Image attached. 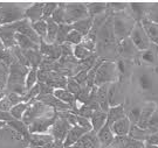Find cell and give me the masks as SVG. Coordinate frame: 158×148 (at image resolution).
<instances>
[{
    "label": "cell",
    "instance_id": "1",
    "mask_svg": "<svg viewBox=\"0 0 158 148\" xmlns=\"http://www.w3.org/2000/svg\"><path fill=\"white\" fill-rule=\"evenodd\" d=\"M117 45L113 29V14H110L97 33L95 53L98 57L106 60V56L117 54Z\"/></svg>",
    "mask_w": 158,
    "mask_h": 148
},
{
    "label": "cell",
    "instance_id": "2",
    "mask_svg": "<svg viewBox=\"0 0 158 148\" xmlns=\"http://www.w3.org/2000/svg\"><path fill=\"white\" fill-rule=\"evenodd\" d=\"M28 71L29 68L19 63L14 57L13 62L10 65V74H8V80H7L5 91L14 92L20 96H23L26 93L25 83H26V77H27Z\"/></svg>",
    "mask_w": 158,
    "mask_h": 148
},
{
    "label": "cell",
    "instance_id": "3",
    "mask_svg": "<svg viewBox=\"0 0 158 148\" xmlns=\"http://www.w3.org/2000/svg\"><path fill=\"white\" fill-rule=\"evenodd\" d=\"M136 21L127 11L113 14V29L117 43L128 39L135 27Z\"/></svg>",
    "mask_w": 158,
    "mask_h": 148
},
{
    "label": "cell",
    "instance_id": "4",
    "mask_svg": "<svg viewBox=\"0 0 158 148\" xmlns=\"http://www.w3.org/2000/svg\"><path fill=\"white\" fill-rule=\"evenodd\" d=\"M25 11L17 2H0V26L11 25L25 19Z\"/></svg>",
    "mask_w": 158,
    "mask_h": 148
},
{
    "label": "cell",
    "instance_id": "5",
    "mask_svg": "<svg viewBox=\"0 0 158 148\" xmlns=\"http://www.w3.org/2000/svg\"><path fill=\"white\" fill-rule=\"evenodd\" d=\"M115 82H118V72L116 68V62L107 60L97 69L95 76V86L111 84Z\"/></svg>",
    "mask_w": 158,
    "mask_h": 148
},
{
    "label": "cell",
    "instance_id": "6",
    "mask_svg": "<svg viewBox=\"0 0 158 148\" xmlns=\"http://www.w3.org/2000/svg\"><path fill=\"white\" fill-rule=\"evenodd\" d=\"M28 142L18 132L6 125L0 128V148H26Z\"/></svg>",
    "mask_w": 158,
    "mask_h": 148
},
{
    "label": "cell",
    "instance_id": "7",
    "mask_svg": "<svg viewBox=\"0 0 158 148\" xmlns=\"http://www.w3.org/2000/svg\"><path fill=\"white\" fill-rule=\"evenodd\" d=\"M54 112V110H52L51 107L46 106L45 104H42L41 102L38 100H32L28 103V107L26 110V112L23 117V121L26 126H29L34 120H36L40 117H44L47 114Z\"/></svg>",
    "mask_w": 158,
    "mask_h": 148
},
{
    "label": "cell",
    "instance_id": "8",
    "mask_svg": "<svg viewBox=\"0 0 158 148\" xmlns=\"http://www.w3.org/2000/svg\"><path fill=\"white\" fill-rule=\"evenodd\" d=\"M64 14L67 25H73L79 20L89 17L85 2H64Z\"/></svg>",
    "mask_w": 158,
    "mask_h": 148
},
{
    "label": "cell",
    "instance_id": "9",
    "mask_svg": "<svg viewBox=\"0 0 158 148\" xmlns=\"http://www.w3.org/2000/svg\"><path fill=\"white\" fill-rule=\"evenodd\" d=\"M56 119L57 114L55 111L47 115L40 117L28 126V132L29 133H38V134H46V133H48V131H51L52 126L54 125Z\"/></svg>",
    "mask_w": 158,
    "mask_h": 148
},
{
    "label": "cell",
    "instance_id": "10",
    "mask_svg": "<svg viewBox=\"0 0 158 148\" xmlns=\"http://www.w3.org/2000/svg\"><path fill=\"white\" fill-rule=\"evenodd\" d=\"M130 40L132 41V43L135 45V47L139 51H144L149 49L151 47V41L148 37L145 30L143 28L141 22H137L135 25V27L132 29L131 34H130Z\"/></svg>",
    "mask_w": 158,
    "mask_h": 148
},
{
    "label": "cell",
    "instance_id": "11",
    "mask_svg": "<svg viewBox=\"0 0 158 148\" xmlns=\"http://www.w3.org/2000/svg\"><path fill=\"white\" fill-rule=\"evenodd\" d=\"M117 54L123 60L132 62V61H136V60H139L141 51L136 48L135 45L132 43V41L130 40V37H128V39H124L123 41L118 42V45H117Z\"/></svg>",
    "mask_w": 158,
    "mask_h": 148
},
{
    "label": "cell",
    "instance_id": "12",
    "mask_svg": "<svg viewBox=\"0 0 158 148\" xmlns=\"http://www.w3.org/2000/svg\"><path fill=\"white\" fill-rule=\"evenodd\" d=\"M12 26H13V28L14 30L17 32L18 34H23L25 36H27L28 39L35 42L36 45H40V39L39 36L36 35V33L34 32L33 27H32V22L29 21L28 19H23V20H20V21H18V22H14L12 23Z\"/></svg>",
    "mask_w": 158,
    "mask_h": 148
},
{
    "label": "cell",
    "instance_id": "13",
    "mask_svg": "<svg viewBox=\"0 0 158 148\" xmlns=\"http://www.w3.org/2000/svg\"><path fill=\"white\" fill-rule=\"evenodd\" d=\"M39 51L44 57L53 60V61H59L62 56V51H61V46L60 45H57V43H47L44 40L40 41Z\"/></svg>",
    "mask_w": 158,
    "mask_h": 148
},
{
    "label": "cell",
    "instance_id": "14",
    "mask_svg": "<svg viewBox=\"0 0 158 148\" xmlns=\"http://www.w3.org/2000/svg\"><path fill=\"white\" fill-rule=\"evenodd\" d=\"M73 126L68 123L67 120L59 118L57 117L56 121L54 123V125L52 126L51 128V134L52 137L54 138V140H60V141H64V139L67 137L68 132Z\"/></svg>",
    "mask_w": 158,
    "mask_h": 148
},
{
    "label": "cell",
    "instance_id": "15",
    "mask_svg": "<svg viewBox=\"0 0 158 148\" xmlns=\"http://www.w3.org/2000/svg\"><path fill=\"white\" fill-rule=\"evenodd\" d=\"M127 12L136 22H142L148 17L149 2H129Z\"/></svg>",
    "mask_w": 158,
    "mask_h": 148
},
{
    "label": "cell",
    "instance_id": "16",
    "mask_svg": "<svg viewBox=\"0 0 158 148\" xmlns=\"http://www.w3.org/2000/svg\"><path fill=\"white\" fill-rule=\"evenodd\" d=\"M108 102H109V106H117L121 104H124V95L121 90V85L119 82H115L109 84V89H108Z\"/></svg>",
    "mask_w": 158,
    "mask_h": 148
},
{
    "label": "cell",
    "instance_id": "17",
    "mask_svg": "<svg viewBox=\"0 0 158 148\" xmlns=\"http://www.w3.org/2000/svg\"><path fill=\"white\" fill-rule=\"evenodd\" d=\"M15 34H17V32L14 30L12 23L11 25H5V26H0V41L4 43V46L7 49H12V48L17 46Z\"/></svg>",
    "mask_w": 158,
    "mask_h": 148
},
{
    "label": "cell",
    "instance_id": "18",
    "mask_svg": "<svg viewBox=\"0 0 158 148\" xmlns=\"http://www.w3.org/2000/svg\"><path fill=\"white\" fill-rule=\"evenodd\" d=\"M158 110L157 104L153 102L147 103L144 106H142L141 110V117H139V120L137 123V126L142 128V130H147L148 127V123L149 120L151 119V117L153 115V113Z\"/></svg>",
    "mask_w": 158,
    "mask_h": 148
},
{
    "label": "cell",
    "instance_id": "19",
    "mask_svg": "<svg viewBox=\"0 0 158 148\" xmlns=\"http://www.w3.org/2000/svg\"><path fill=\"white\" fill-rule=\"evenodd\" d=\"M44 7H45V2H42V1H40V2H33L29 7L26 8V11H25V18L28 19L32 23L38 22L40 20H42Z\"/></svg>",
    "mask_w": 158,
    "mask_h": 148
},
{
    "label": "cell",
    "instance_id": "20",
    "mask_svg": "<svg viewBox=\"0 0 158 148\" xmlns=\"http://www.w3.org/2000/svg\"><path fill=\"white\" fill-rule=\"evenodd\" d=\"M139 61L149 67H158V46L151 45V47L139 54Z\"/></svg>",
    "mask_w": 158,
    "mask_h": 148
},
{
    "label": "cell",
    "instance_id": "21",
    "mask_svg": "<svg viewBox=\"0 0 158 148\" xmlns=\"http://www.w3.org/2000/svg\"><path fill=\"white\" fill-rule=\"evenodd\" d=\"M69 148H101L95 132H88L74 146Z\"/></svg>",
    "mask_w": 158,
    "mask_h": 148
},
{
    "label": "cell",
    "instance_id": "22",
    "mask_svg": "<svg viewBox=\"0 0 158 148\" xmlns=\"http://www.w3.org/2000/svg\"><path fill=\"white\" fill-rule=\"evenodd\" d=\"M54 138L49 133L46 134H38V133H29L28 147H44L47 145H52Z\"/></svg>",
    "mask_w": 158,
    "mask_h": 148
},
{
    "label": "cell",
    "instance_id": "23",
    "mask_svg": "<svg viewBox=\"0 0 158 148\" xmlns=\"http://www.w3.org/2000/svg\"><path fill=\"white\" fill-rule=\"evenodd\" d=\"M88 132H90V131L85 130V128H83V127H80V126H73V127L69 130L67 137H66L64 141H63L64 147L69 148V147H72V146H74V145L80 139L85 135V133H88Z\"/></svg>",
    "mask_w": 158,
    "mask_h": 148
},
{
    "label": "cell",
    "instance_id": "24",
    "mask_svg": "<svg viewBox=\"0 0 158 148\" xmlns=\"http://www.w3.org/2000/svg\"><path fill=\"white\" fill-rule=\"evenodd\" d=\"M96 135H97L101 148H109L113 145L114 140H115V135H114L113 131H111L110 126L108 124L103 126L101 130L96 133Z\"/></svg>",
    "mask_w": 158,
    "mask_h": 148
},
{
    "label": "cell",
    "instance_id": "25",
    "mask_svg": "<svg viewBox=\"0 0 158 148\" xmlns=\"http://www.w3.org/2000/svg\"><path fill=\"white\" fill-rule=\"evenodd\" d=\"M110 128H111V131H113L115 137H118V138L128 137L130 128H131V123L128 119V117H125L123 119H119L116 123H114L113 125L110 126Z\"/></svg>",
    "mask_w": 158,
    "mask_h": 148
},
{
    "label": "cell",
    "instance_id": "26",
    "mask_svg": "<svg viewBox=\"0 0 158 148\" xmlns=\"http://www.w3.org/2000/svg\"><path fill=\"white\" fill-rule=\"evenodd\" d=\"M21 49V48H20ZM23 55L26 58V62L28 64L29 68H38L42 62L44 56L41 55L39 50H34V49H21Z\"/></svg>",
    "mask_w": 158,
    "mask_h": 148
},
{
    "label": "cell",
    "instance_id": "27",
    "mask_svg": "<svg viewBox=\"0 0 158 148\" xmlns=\"http://www.w3.org/2000/svg\"><path fill=\"white\" fill-rule=\"evenodd\" d=\"M137 84L139 86L141 91H143V93H148V92H151L153 90L155 82H153L152 77L149 72L141 71L139 75L137 76Z\"/></svg>",
    "mask_w": 158,
    "mask_h": 148
},
{
    "label": "cell",
    "instance_id": "28",
    "mask_svg": "<svg viewBox=\"0 0 158 148\" xmlns=\"http://www.w3.org/2000/svg\"><path fill=\"white\" fill-rule=\"evenodd\" d=\"M47 85H49L52 89L57 90V89H66L67 88V77H64L59 72L52 71L49 72V76L46 82Z\"/></svg>",
    "mask_w": 158,
    "mask_h": 148
},
{
    "label": "cell",
    "instance_id": "29",
    "mask_svg": "<svg viewBox=\"0 0 158 148\" xmlns=\"http://www.w3.org/2000/svg\"><path fill=\"white\" fill-rule=\"evenodd\" d=\"M127 117L124 110V104H121L117 106H113L109 108V111L107 112V124L109 126H111L114 123H116L117 120L123 119Z\"/></svg>",
    "mask_w": 158,
    "mask_h": 148
},
{
    "label": "cell",
    "instance_id": "30",
    "mask_svg": "<svg viewBox=\"0 0 158 148\" xmlns=\"http://www.w3.org/2000/svg\"><path fill=\"white\" fill-rule=\"evenodd\" d=\"M141 23L145 30V33H147L148 37L151 41V43L158 46V23L152 22L148 19H144Z\"/></svg>",
    "mask_w": 158,
    "mask_h": 148
},
{
    "label": "cell",
    "instance_id": "31",
    "mask_svg": "<svg viewBox=\"0 0 158 148\" xmlns=\"http://www.w3.org/2000/svg\"><path fill=\"white\" fill-rule=\"evenodd\" d=\"M108 89H109V84H104V85L97 86V90H96L97 102L100 104L101 111L103 112H108L110 108L109 102H108Z\"/></svg>",
    "mask_w": 158,
    "mask_h": 148
},
{
    "label": "cell",
    "instance_id": "32",
    "mask_svg": "<svg viewBox=\"0 0 158 148\" xmlns=\"http://www.w3.org/2000/svg\"><path fill=\"white\" fill-rule=\"evenodd\" d=\"M93 21H94V19H93V18H90V17L85 18V19L79 20V21H76L75 23H73V25H72V27H73L74 30L79 32L80 34L82 35L83 37H85L87 35L89 34L91 27H93Z\"/></svg>",
    "mask_w": 158,
    "mask_h": 148
},
{
    "label": "cell",
    "instance_id": "33",
    "mask_svg": "<svg viewBox=\"0 0 158 148\" xmlns=\"http://www.w3.org/2000/svg\"><path fill=\"white\" fill-rule=\"evenodd\" d=\"M90 123H91V127H93V132L97 133L103 126L107 124V112L94 111L90 118Z\"/></svg>",
    "mask_w": 158,
    "mask_h": 148
},
{
    "label": "cell",
    "instance_id": "34",
    "mask_svg": "<svg viewBox=\"0 0 158 148\" xmlns=\"http://www.w3.org/2000/svg\"><path fill=\"white\" fill-rule=\"evenodd\" d=\"M85 4H87V10H88V15L93 19L104 14L108 11L107 2L96 1V2H85Z\"/></svg>",
    "mask_w": 158,
    "mask_h": 148
},
{
    "label": "cell",
    "instance_id": "35",
    "mask_svg": "<svg viewBox=\"0 0 158 148\" xmlns=\"http://www.w3.org/2000/svg\"><path fill=\"white\" fill-rule=\"evenodd\" d=\"M53 95H54L59 100H61V102L66 103L68 105H70V106H72V110L76 106V103H77L76 102V98H75L74 95H72L70 92L68 91L67 89H57V90H54Z\"/></svg>",
    "mask_w": 158,
    "mask_h": 148
},
{
    "label": "cell",
    "instance_id": "36",
    "mask_svg": "<svg viewBox=\"0 0 158 148\" xmlns=\"http://www.w3.org/2000/svg\"><path fill=\"white\" fill-rule=\"evenodd\" d=\"M150 134H151V132L149 130H142L137 125H131L128 137L135 141H138V142H145Z\"/></svg>",
    "mask_w": 158,
    "mask_h": 148
},
{
    "label": "cell",
    "instance_id": "37",
    "mask_svg": "<svg viewBox=\"0 0 158 148\" xmlns=\"http://www.w3.org/2000/svg\"><path fill=\"white\" fill-rule=\"evenodd\" d=\"M15 42L17 46L21 49H34V50H39V45H36L35 42L28 39L27 36L23 34H15Z\"/></svg>",
    "mask_w": 158,
    "mask_h": 148
},
{
    "label": "cell",
    "instance_id": "38",
    "mask_svg": "<svg viewBox=\"0 0 158 148\" xmlns=\"http://www.w3.org/2000/svg\"><path fill=\"white\" fill-rule=\"evenodd\" d=\"M46 22H47V36H46V39L44 41L47 42V43H55L59 25L54 22L52 18L47 19Z\"/></svg>",
    "mask_w": 158,
    "mask_h": 148
},
{
    "label": "cell",
    "instance_id": "39",
    "mask_svg": "<svg viewBox=\"0 0 158 148\" xmlns=\"http://www.w3.org/2000/svg\"><path fill=\"white\" fill-rule=\"evenodd\" d=\"M73 30V27L72 25H67V23H63V25H59V29H57V34H56V40H55V43L57 45H63L66 42V39H67L68 34Z\"/></svg>",
    "mask_w": 158,
    "mask_h": 148
},
{
    "label": "cell",
    "instance_id": "40",
    "mask_svg": "<svg viewBox=\"0 0 158 148\" xmlns=\"http://www.w3.org/2000/svg\"><path fill=\"white\" fill-rule=\"evenodd\" d=\"M53 21L57 25H63L66 23V14H64V2H59L57 8L52 15Z\"/></svg>",
    "mask_w": 158,
    "mask_h": 148
},
{
    "label": "cell",
    "instance_id": "41",
    "mask_svg": "<svg viewBox=\"0 0 158 148\" xmlns=\"http://www.w3.org/2000/svg\"><path fill=\"white\" fill-rule=\"evenodd\" d=\"M38 70H39L38 68H29V71L26 77V83H25L26 92L38 84Z\"/></svg>",
    "mask_w": 158,
    "mask_h": 148
},
{
    "label": "cell",
    "instance_id": "42",
    "mask_svg": "<svg viewBox=\"0 0 158 148\" xmlns=\"http://www.w3.org/2000/svg\"><path fill=\"white\" fill-rule=\"evenodd\" d=\"M28 107V103H19L17 105H14L13 107L11 108V111H10V113L13 118H15L18 120H23V117L25 112H26V110Z\"/></svg>",
    "mask_w": 158,
    "mask_h": 148
},
{
    "label": "cell",
    "instance_id": "43",
    "mask_svg": "<svg viewBox=\"0 0 158 148\" xmlns=\"http://www.w3.org/2000/svg\"><path fill=\"white\" fill-rule=\"evenodd\" d=\"M13 60H14V56L12 54V50L11 49H7L4 46V43L0 41V61L1 62H5L10 67L11 63L13 62Z\"/></svg>",
    "mask_w": 158,
    "mask_h": 148
},
{
    "label": "cell",
    "instance_id": "44",
    "mask_svg": "<svg viewBox=\"0 0 158 148\" xmlns=\"http://www.w3.org/2000/svg\"><path fill=\"white\" fill-rule=\"evenodd\" d=\"M32 27H33L34 32L36 33V35L39 36L41 40H45L46 36H47V22L45 20H40L38 22L32 23Z\"/></svg>",
    "mask_w": 158,
    "mask_h": 148
},
{
    "label": "cell",
    "instance_id": "45",
    "mask_svg": "<svg viewBox=\"0 0 158 148\" xmlns=\"http://www.w3.org/2000/svg\"><path fill=\"white\" fill-rule=\"evenodd\" d=\"M10 74V67L5 62L0 61V90H5Z\"/></svg>",
    "mask_w": 158,
    "mask_h": 148
},
{
    "label": "cell",
    "instance_id": "46",
    "mask_svg": "<svg viewBox=\"0 0 158 148\" xmlns=\"http://www.w3.org/2000/svg\"><path fill=\"white\" fill-rule=\"evenodd\" d=\"M94 53L89 51L88 49H85L82 45H79V46L74 47V56L77 61H83L85 58H88L89 56H91Z\"/></svg>",
    "mask_w": 158,
    "mask_h": 148
},
{
    "label": "cell",
    "instance_id": "47",
    "mask_svg": "<svg viewBox=\"0 0 158 148\" xmlns=\"http://www.w3.org/2000/svg\"><path fill=\"white\" fill-rule=\"evenodd\" d=\"M108 5V12L109 13H119V12H124L128 10V6L129 2H117V1H114V2H107Z\"/></svg>",
    "mask_w": 158,
    "mask_h": 148
},
{
    "label": "cell",
    "instance_id": "48",
    "mask_svg": "<svg viewBox=\"0 0 158 148\" xmlns=\"http://www.w3.org/2000/svg\"><path fill=\"white\" fill-rule=\"evenodd\" d=\"M66 89H67L72 95H74L75 98H76L80 95L81 90H82V85H80L79 83L74 80L73 77H68L67 78V88H66Z\"/></svg>",
    "mask_w": 158,
    "mask_h": 148
},
{
    "label": "cell",
    "instance_id": "49",
    "mask_svg": "<svg viewBox=\"0 0 158 148\" xmlns=\"http://www.w3.org/2000/svg\"><path fill=\"white\" fill-rule=\"evenodd\" d=\"M82 40H83V36L80 34L79 32H76V30L73 29V30L68 34L64 43H69V45H72L73 47H75V46L81 45V43H82Z\"/></svg>",
    "mask_w": 158,
    "mask_h": 148
},
{
    "label": "cell",
    "instance_id": "50",
    "mask_svg": "<svg viewBox=\"0 0 158 148\" xmlns=\"http://www.w3.org/2000/svg\"><path fill=\"white\" fill-rule=\"evenodd\" d=\"M57 5L59 2H55V1H48V2H45V7H44V15H42V20H47L52 18L53 13L55 12V10L57 8Z\"/></svg>",
    "mask_w": 158,
    "mask_h": 148
},
{
    "label": "cell",
    "instance_id": "51",
    "mask_svg": "<svg viewBox=\"0 0 158 148\" xmlns=\"http://www.w3.org/2000/svg\"><path fill=\"white\" fill-rule=\"evenodd\" d=\"M147 19L155 23H158V2H149V12Z\"/></svg>",
    "mask_w": 158,
    "mask_h": 148
},
{
    "label": "cell",
    "instance_id": "52",
    "mask_svg": "<svg viewBox=\"0 0 158 148\" xmlns=\"http://www.w3.org/2000/svg\"><path fill=\"white\" fill-rule=\"evenodd\" d=\"M141 110H142V107L136 106V107L131 108L129 111V113L127 114V117H128V119L130 120L131 125H137V123H138V120H139V117H141Z\"/></svg>",
    "mask_w": 158,
    "mask_h": 148
},
{
    "label": "cell",
    "instance_id": "53",
    "mask_svg": "<svg viewBox=\"0 0 158 148\" xmlns=\"http://www.w3.org/2000/svg\"><path fill=\"white\" fill-rule=\"evenodd\" d=\"M147 130H149L151 133L158 132V110L153 113V115L151 117V119L149 120Z\"/></svg>",
    "mask_w": 158,
    "mask_h": 148
},
{
    "label": "cell",
    "instance_id": "54",
    "mask_svg": "<svg viewBox=\"0 0 158 148\" xmlns=\"http://www.w3.org/2000/svg\"><path fill=\"white\" fill-rule=\"evenodd\" d=\"M87 77H88V71H85V70H83V71H79L75 76H73L74 80H76L80 85H82V86L85 85V83H87Z\"/></svg>",
    "mask_w": 158,
    "mask_h": 148
},
{
    "label": "cell",
    "instance_id": "55",
    "mask_svg": "<svg viewBox=\"0 0 158 148\" xmlns=\"http://www.w3.org/2000/svg\"><path fill=\"white\" fill-rule=\"evenodd\" d=\"M13 107L11 100L8 99L7 95H5V97L0 100V111H4V112H10L11 108Z\"/></svg>",
    "mask_w": 158,
    "mask_h": 148
},
{
    "label": "cell",
    "instance_id": "56",
    "mask_svg": "<svg viewBox=\"0 0 158 148\" xmlns=\"http://www.w3.org/2000/svg\"><path fill=\"white\" fill-rule=\"evenodd\" d=\"M61 51H62V56H73L74 47L69 43H63L61 45Z\"/></svg>",
    "mask_w": 158,
    "mask_h": 148
},
{
    "label": "cell",
    "instance_id": "57",
    "mask_svg": "<svg viewBox=\"0 0 158 148\" xmlns=\"http://www.w3.org/2000/svg\"><path fill=\"white\" fill-rule=\"evenodd\" d=\"M145 143H147V145H152V146H158V132L151 133V134L148 137Z\"/></svg>",
    "mask_w": 158,
    "mask_h": 148
},
{
    "label": "cell",
    "instance_id": "58",
    "mask_svg": "<svg viewBox=\"0 0 158 148\" xmlns=\"http://www.w3.org/2000/svg\"><path fill=\"white\" fill-rule=\"evenodd\" d=\"M52 146H53V148H66L63 141H60V140H54L53 143H52Z\"/></svg>",
    "mask_w": 158,
    "mask_h": 148
},
{
    "label": "cell",
    "instance_id": "59",
    "mask_svg": "<svg viewBox=\"0 0 158 148\" xmlns=\"http://www.w3.org/2000/svg\"><path fill=\"white\" fill-rule=\"evenodd\" d=\"M5 95H6V91H5V90H0V100H1L2 98L5 97Z\"/></svg>",
    "mask_w": 158,
    "mask_h": 148
},
{
    "label": "cell",
    "instance_id": "60",
    "mask_svg": "<svg viewBox=\"0 0 158 148\" xmlns=\"http://www.w3.org/2000/svg\"><path fill=\"white\" fill-rule=\"evenodd\" d=\"M145 148H158V146H152V145H147L145 143Z\"/></svg>",
    "mask_w": 158,
    "mask_h": 148
},
{
    "label": "cell",
    "instance_id": "61",
    "mask_svg": "<svg viewBox=\"0 0 158 148\" xmlns=\"http://www.w3.org/2000/svg\"><path fill=\"white\" fill-rule=\"evenodd\" d=\"M4 126H6V124L5 123H2V121H0V128H2Z\"/></svg>",
    "mask_w": 158,
    "mask_h": 148
}]
</instances>
